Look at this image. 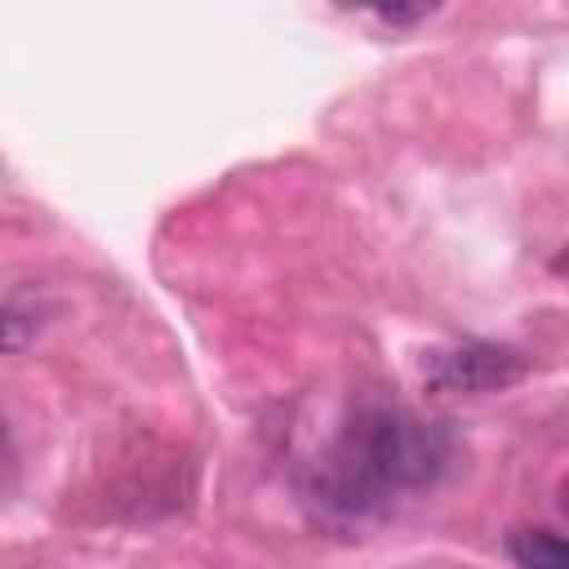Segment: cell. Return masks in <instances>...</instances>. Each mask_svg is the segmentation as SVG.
Here are the masks:
<instances>
[{
    "mask_svg": "<svg viewBox=\"0 0 569 569\" xmlns=\"http://www.w3.org/2000/svg\"><path fill=\"white\" fill-rule=\"evenodd\" d=\"M342 9H373L391 27H413L440 9V0H338Z\"/></svg>",
    "mask_w": 569,
    "mask_h": 569,
    "instance_id": "5b68a950",
    "label": "cell"
},
{
    "mask_svg": "<svg viewBox=\"0 0 569 569\" xmlns=\"http://www.w3.org/2000/svg\"><path fill=\"white\" fill-rule=\"evenodd\" d=\"M44 325V307L36 302V289H13L4 302V347L18 356Z\"/></svg>",
    "mask_w": 569,
    "mask_h": 569,
    "instance_id": "277c9868",
    "label": "cell"
},
{
    "mask_svg": "<svg viewBox=\"0 0 569 569\" xmlns=\"http://www.w3.org/2000/svg\"><path fill=\"white\" fill-rule=\"evenodd\" d=\"M525 373H529V360L502 342H453L422 356V382L431 391H453V396L502 391V387H516Z\"/></svg>",
    "mask_w": 569,
    "mask_h": 569,
    "instance_id": "7a4b0ae2",
    "label": "cell"
},
{
    "mask_svg": "<svg viewBox=\"0 0 569 569\" xmlns=\"http://www.w3.org/2000/svg\"><path fill=\"white\" fill-rule=\"evenodd\" d=\"M507 556L525 569H569V538L551 529H516L507 533Z\"/></svg>",
    "mask_w": 569,
    "mask_h": 569,
    "instance_id": "3957f363",
    "label": "cell"
},
{
    "mask_svg": "<svg viewBox=\"0 0 569 569\" xmlns=\"http://www.w3.org/2000/svg\"><path fill=\"white\" fill-rule=\"evenodd\" d=\"M449 462V436L396 405L356 409L316 467V502L338 516H369L396 493L436 485Z\"/></svg>",
    "mask_w": 569,
    "mask_h": 569,
    "instance_id": "6da1fadb",
    "label": "cell"
},
{
    "mask_svg": "<svg viewBox=\"0 0 569 569\" xmlns=\"http://www.w3.org/2000/svg\"><path fill=\"white\" fill-rule=\"evenodd\" d=\"M565 511H569V489H565Z\"/></svg>",
    "mask_w": 569,
    "mask_h": 569,
    "instance_id": "8992f818",
    "label": "cell"
}]
</instances>
